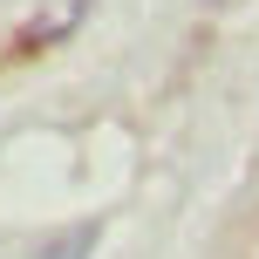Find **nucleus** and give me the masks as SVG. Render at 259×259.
I'll use <instances>...</instances> for the list:
<instances>
[{
	"label": "nucleus",
	"instance_id": "1",
	"mask_svg": "<svg viewBox=\"0 0 259 259\" xmlns=\"http://www.w3.org/2000/svg\"><path fill=\"white\" fill-rule=\"evenodd\" d=\"M89 246H96V219H82L68 239H55V246H48V259H82Z\"/></svg>",
	"mask_w": 259,
	"mask_h": 259
}]
</instances>
